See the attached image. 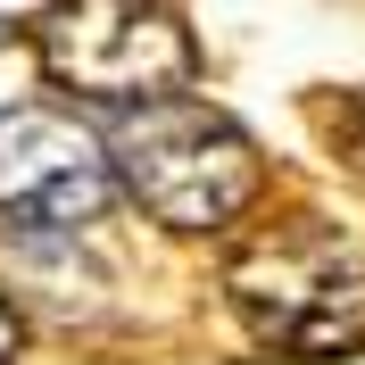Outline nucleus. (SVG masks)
Wrapping results in <instances>:
<instances>
[{
    "mask_svg": "<svg viewBox=\"0 0 365 365\" xmlns=\"http://www.w3.org/2000/svg\"><path fill=\"white\" fill-rule=\"evenodd\" d=\"M108 166L133 191V207H150L166 232H225L241 207L257 200V141L207 100H125L108 125Z\"/></svg>",
    "mask_w": 365,
    "mask_h": 365,
    "instance_id": "f257e3e1",
    "label": "nucleus"
},
{
    "mask_svg": "<svg viewBox=\"0 0 365 365\" xmlns=\"http://www.w3.org/2000/svg\"><path fill=\"white\" fill-rule=\"evenodd\" d=\"M232 316L274 357H349L365 341V250L341 232H274L232 257Z\"/></svg>",
    "mask_w": 365,
    "mask_h": 365,
    "instance_id": "f03ea898",
    "label": "nucleus"
},
{
    "mask_svg": "<svg viewBox=\"0 0 365 365\" xmlns=\"http://www.w3.org/2000/svg\"><path fill=\"white\" fill-rule=\"evenodd\" d=\"M34 50L83 100H158L191 75V25L158 0H50L34 17Z\"/></svg>",
    "mask_w": 365,
    "mask_h": 365,
    "instance_id": "7ed1b4c3",
    "label": "nucleus"
},
{
    "mask_svg": "<svg viewBox=\"0 0 365 365\" xmlns=\"http://www.w3.org/2000/svg\"><path fill=\"white\" fill-rule=\"evenodd\" d=\"M116 200L108 133L58 108H9L0 116V207L25 225H91Z\"/></svg>",
    "mask_w": 365,
    "mask_h": 365,
    "instance_id": "20e7f679",
    "label": "nucleus"
},
{
    "mask_svg": "<svg viewBox=\"0 0 365 365\" xmlns=\"http://www.w3.org/2000/svg\"><path fill=\"white\" fill-rule=\"evenodd\" d=\"M0 291H9V307H34V316H75V307H91L100 299V274H91V257L67 241V225H9L0 232Z\"/></svg>",
    "mask_w": 365,
    "mask_h": 365,
    "instance_id": "39448f33",
    "label": "nucleus"
},
{
    "mask_svg": "<svg viewBox=\"0 0 365 365\" xmlns=\"http://www.w3.org/2000/svg\"><path fill=\"white\" fill-rule=\"evenodd\" d=\"M324 133H332V150H341V158L365 175V91H341V100H324Z\"/></svg>",
    "mask_w": 365,
    "mask_h": 365,
    "instance_id": "423d86ee",
    "label": "nucleus"
},
{
    "mask_svg": "<svg viewBox=\"0 0 365 365\" xmlns=\"http://www.w3.org/2000/svg\"><path fill=\"white\" fill-rule=\"evenodd\" d=\"M17 341H25V324H17V307H9V291H0V365L17 357Z\"/></svg>",
    "mask_w": 365,
    "mask_h": 365,
    "instance_id": "0eeeda50",
    "label": "nucleus"
},
{
    "mask_svg": "<svg viewBox=\"0 0 365 365\" xmlns=\"http://www.w3.org/2000/svg\"><path fill=\"white\" fill-rule=\"evenodd\" d=\"M0 42H9V25H0Z\"/></svg>",
    "mask_w": 365,
    "mask_h": 365,
    "instance_id": "6e6552de",
    "label": "nucleus"
}]
</instances>
